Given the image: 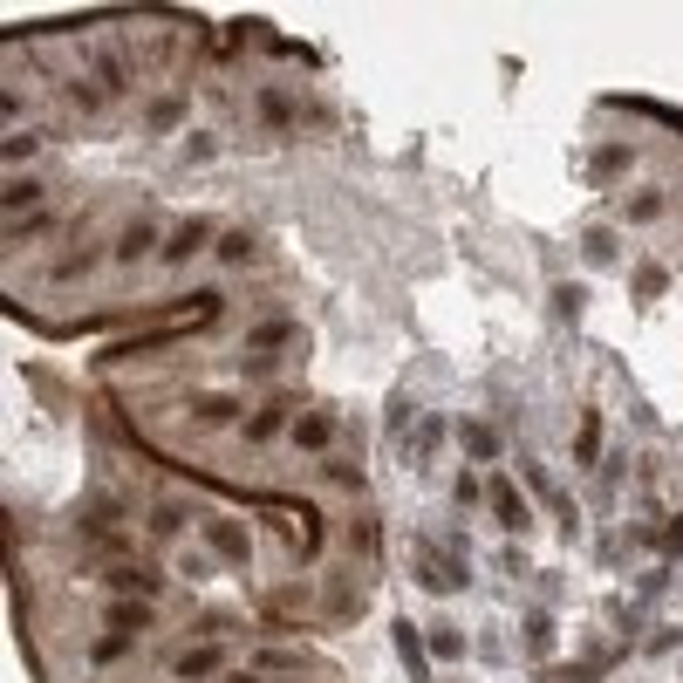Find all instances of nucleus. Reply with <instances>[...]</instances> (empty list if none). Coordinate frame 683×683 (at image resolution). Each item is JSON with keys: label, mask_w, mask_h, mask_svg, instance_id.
I'll return each mask as SVG.
<instances>
[{"label": "nucleus", "mask_w": 683, "mask_h": 683, "mask_svg": "<svg viewBox=\"0 0 683 683\" xmlns=\"http://www.w3.org/2000/svg\"><path fill=\"white\" fill-rule=\"evenodd\" d=\"M185 526H192V505H179V499H158V505L144 513V534H150V540H179Z\"/></svg>", "instance_id": "7"}, {"label": "nucleus", "mask_w": 683, "mask_h": 683, "mask_svg": "<svg viewBox=\"0 0 683 683\" xmlns=\"http://www.w3.org/2000/svg\"><path fill=\"white\" fill-rule=\"evenodd\" d=\"M150 622H158V609H150V601H123V595L103 601V636H123V643H131V636H144Z\"/></svg>", "instance_id": "3"}, {"label": "nucleus", "mask_w": 683, "mask_h": 683, "mask_svg": "<svg viewBox=\"0 0 683 683\" xmlns=\"http://www.w3.org/2000/svg\"><path fill=\"white\" fill-rule=\"evenodd\" d=\"M192 417L198 424H246V403L240 397H192Z\"/></svg>", "instance_id": "11"}, {"label": "nucleus", "mask_w": 683, "mask_h": 683, "mask_svg": "<svg viewBox=\"0 0 683 683\" xmlns=\"http://www.w3.org/2000/svg\"><path fill=\"white\" fill-rule=\"evenodd\" d=\"M492 505H499V526H505V534H526V499H520L513 478H499V472H492Z\"/></svg>", "instance_id": "9"}, {"label": "nucleus", "mask_w": 683, "mask_h": 683, "mask_svg": "<svg viewBox=\"0 0 683 683\" xmlns=\"http://www.w3.org/2000/svg\"><path fill=\"white\" fill-rule=\"evenodd\" d=\"M206 240H212V219H185V225H179V233H171V240H164V267H179V260H192V253H198V246H206Z\"/></svg>", "instance_id": "10"}, {"label": "nucleus", "mask_w": 683, "mask_h": 683, "mask_svg": "<svg viewBox=\"0 0 683 683\" xmlns=\"http://www.w3.org/2000/svg\"><path fill=\"white\" fill-rule=\"evenodd\" d=\"M206 547L219 553V561H246V553H253V534H246V526L240 520H206Z\"/></svg>", "instance_id": "5"}, {"label": "nucleus", "mask_w": 683, "mask_h": 683, "mask_svg": "<svg viewBox=\"0 0 683 683\" xmlns=\"http://www.w3.org/2000/svg\"><path fill=\"white\" fill-rule=\"evenodd\" d=\"M321 478H336V486H349V492H356V486H363L356 451H342V459H321Z\"/></svg>", "instance_id": "14"}, {"label": "nucleus", "mask_w": 683, "mask_h": 683, "mask_svg": "<svg viewBox=\"0 0 683 683\" xmlns=\"http://www.w3.org/2000/svg\"><path fill=\"white\" fill-rule=\"evenodd\" d=\"M150 131H185V96H158V103H150Z\"/></svg>", "instance_id": "13"}, {"label": "nucleus", "mask_w": 683, "mask_h": 683, "mask_svg": "<svg viewBox=\"0 0 683 683\" xmlns=\"http://www.w3.org/2000/svg\"><path fill=\"white\" fill-rule=\"evenodd\" d=\"M459 438H465V459H472V465H499V451H505V438L492 431V424H478V417H465V424H459Z\"/></svg>", "instance_id": "8"}, {"label": "nucleus", "mask_w": 683, "mask_h": 683, "mask_svg": "<svg viewBox=\"0 0 683 683\" xmlns=\"http://www.w3.org/2000/svg\"><path fill=\"white\" fill-rule=\"evenodd\" d=\"M150 240H158V225L137 219V225H123V240H117L110 253H117V260H137V253H150Z\"/></svg>", "instance_id": "12"}, {"label": "nucleus", "mask_w": 683, "mask_h": 683, "mask_svg": "<svg viewBox=\"0 0 683 683\" xmlns=\"http://www.w3.org/2000/svg\"><path fill=\"white\" fill-rule=\"evenodd\" d=\"M581 253H588L595 267H615V253H622V246H615L609 233H588V240H581Z\"/></svg>", "instance_id": "18"}, {"label": "nucleus", "mask_w": 683, "mask_h": 683, "mask_svg": "<svg viewBox=\"0 0 683 683\" xmlns=\"http://www.w3.org/2000/svg\"><path fill=\"white\" fill-rule=\"evenodd\" d=\"M676 643H683V629H656V636H649V643H643V649H649V656H670V649H676Z\"/></svg>", "instance_id": "21"}, {"label": "nucleus", "mask_w": 683, "mask_h": 683, "mask_svg": "<svg viewBox=\"0 0 683 683\" xmlns=\"http://www.w3.org/2000/svg\"><path fill=\"white\" fill-rule=\"evenodd\" d=\"M219 260H253V233H219Z\"/></svg>", "instance_id": "19"}, {"label": "nucleus", "mask_w": 683, "mask_h": 683, "mask_svg": "<svg viewBox=\"0 0 683 683\" xmlns=\"http://www.w3.org/2000/svg\"><path fill=\"white\" fill-rule=\"evenodd\" d=\"M574 459H581V465H595V459H601V424H595V417H581V438H574Z\"/></svg>", "instance_id": "16"}, {"label": "nucleus", "mask_w": 683, "mask_h": 683, "mask_svg": "<svg viewBox=\"0 0 683 683\" xmlns=\"http://www.w3.org/2000/svg\"><path fill=\"white\" fill-rule=\"evenodd\" d=\"M336 444H342V424L328 417V411H308V417L294 424V451H308V459H328Z\"/></svg>", "instance_id": "4"}, {"label": "nucleus", "mask_w": 683, "mask_h": 683, "mask_svg": "<svg viewBox=\"0 0 683 683\" xmlns=\"http://www.w3.org/2000/svg\"><path fill=\"white\" fill-rule=\"evenodd\" d=\"M103 588H110V595H123V601H144V595H158V588H164V574L123 553V561H103Z\"/></svg>", "instance_id": "2"}, {"label": "nucleus", "mask_w": 683, "mask_h": 683, "mask_svg": "<svg viewBox=\"0 0 683 683\" xmlns=\"http://www.w3.org/2000/svg\"><path fill=\"white\" fill-rule=\"evenodd\" d=\"M233 670H225V649L219 643H192L171 656V683H225Z\"/></svg>", "instance_id": "1"}, {"label": "nucleus", "mask_w": 683, "mask_h": 683, "mask_svg": "<svg viewBox=\"0 0 683 683\" xmlns=\"http://www.w3.org/2000/svg\"><path fill=\"white\" fill-rule=\"evenodd\" d=\"M288 417H294V397H281V403H260V411L246 417V444H273L288 431Z\"/></svg>", "instance_id": "6"}, {"label": "nucleus", "mask_w": 683, "mask_h": 683, "mask_svg": "<svg viewBox=\"0 0 683 683\" xmlns=\"http://www.w3.org/2000/svg\"><path fill=\"white\" fill-rule=\"evenodd\" d=\"M656 553H663V561H683V513L663 526V540H656Z\"/></svg>", "instance_id": "20"}, {"label": "nucleus", "mask_w": 683, "mask_h": 683, "mask_svg": "<svg viewBox=\"0 0 683 683\" xmlns=\"http://www.w3.org/2000/svg\"><path fill=\"white\" fill-rule=\"evenodd\" d=\"M431 656H444V663H451V656H465V636H459V629H444V622H431Z\"/></svg>", "instance_id": "17"}, {"label": "nucleus", "mask_w": 683, "mask_h": 683, "mask_svg": "<svg viewBox=\"0 0 683 683\" xmlns=\"http://www.w3.org/2000/svg\"><path fill=\"white\" fill-rule=\"evenodd\" d=\"M629 164H636V150H629V144H609V150H595V171H601V179H622Z\"/></svg>", "instance_id": "15"}]
</instances>
